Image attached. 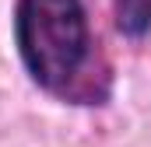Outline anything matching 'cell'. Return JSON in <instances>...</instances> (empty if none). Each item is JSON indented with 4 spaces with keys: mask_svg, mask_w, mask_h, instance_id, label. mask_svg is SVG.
<instances>
[{
    "mask_svg": "<svg viewBox=\"0 0 151 147\" xmlns=\"http://www.w3.org/2000/svg\"><path fill=\"white\" fill-rule=\"evenodd\" d=\"M14 46L25 74L56 98H84L95 35L84 0H18ZM91 98V95H88Z\"/></svg>",
    "mask_w": 151,
    "mask_h": 147,
    "instance_id": "obj_1",
    "label": "cell"
},
{
    "mask_svg": "<svg viewBox=\"0 0 151 147\" xmlns=\"http://www.w3.org/2000/svg\"><path fill=\"white\" fill-rule=\"evenodd\" d=\"M113 14L127 39H144L151 32V0H116Z\"/></svg>",
    "mask_w": 151,
    "mask_h": 147,
    "instance_id": "obj_2",
    "label": "cell"
}]
</instances>
